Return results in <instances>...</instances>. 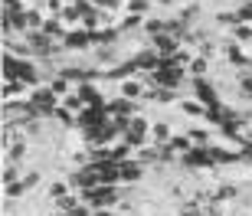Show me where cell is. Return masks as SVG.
Returning a JSON list of instances; mask_svg holds the SVG:
<instances>
[{"label": "cell", "mask_w": 252, "mask_h": 216, "mask_svg": "<svg viewBox=\"0 0 252 216\" xmlns=\"http://www.w3.org/2000/svg\"><path fill=\"white\" fill-rule=\"evenodd\" d=\"M82 200L92 210H108V207H115V203H118V187H115V184H98V187L85 190Z\"/></svg>", "instance_id": "cell-1"}, {"label": "cell", "mask_w": 252, "mask_h": 216, "mask_svg": "<svg viewBox=\"0 0 252 216\" xmlns=\"http://www.w3.org/2000/svg\"><path fill=\"white\" fill-rule=\"evenodd\" d=\"M148 122H144V118H131L128 122V128H125V134H122V141L125 144H131V148H141V144H144V138H148Z\"/></svg>", "instance_id": "cell-2"}, {"label": "cell", "mask_w": 252, "mask_h": 216, "mask_svg": "<svg viewBox=\"0 0 252 216\" xmlns=\"http://www.w3.org/2000/svg\"><path fill=\"white\" fill-rule=\"evenodd\" d=\"M69 184H72L75 190H92V187H98V174H95V167L92 164H85V167H79V170H72L69 174Z\"/></svg>", "instance_id": "cell-3"}, {"label": "cell", "mask_w": 252, "mask_h": 216, "mask_svg": "<svg viewBox=\"0 0 252 216\" xmlns=\"http://www.w3.org/2000/svg\"><path fill=\"white\" fill-rule=\"evenodd\" d=\"M30 102L36 105V112H39V118H43V115H56V92H53V89H36V92L30 95Z\"/></svg>", "instance_id": "cell-4"}, {"label": "cell", "mask_w": 252, "mask_h": 216, "mask_svg": "<svg viewBox=\"0 0 252 216\" xmlns=\"http://www.w3.org/2000/svg\"><path fill=\"white\" fill-rule=\"evenodd\" d=\"M36 184H39V174H36V170H30L27 177H20L17 184H10V187H7V200H13V197H20V193H27V190H33Z\"/></svg>", "instance_id": "cell-5"}, {"label": "cell", "mask_w": 252, "mask_h": 216, "mask_svg": "<svg viewBox=\"0 0 252 216\" xmlns=\"http://www.w3.org/2000/svg\"><path fill=\"white\" fill-rule=\"evenodd\" d=\"M193 89H196V95H200V102H203L206 108L220 105V98H216V92H213V85L206 82V79H196V82H193Z\"/></svg>", "instance_id": "cell-6"}, {"label": "cell", "mask_w": 252, "mask_h": 216, "mask_svg": "<svg viewBox=\"0 0 252 216\" xmlns=\"http://www.w3.org/2000/svg\"><path fill=\"white\" fill-rule=\"evenodd\" d=\"M118 167H122L125 184H134V180H141V174H144V164H141V160H122Z\"/></svg>", "instance_id": "cell-7"}, {"label": "cell", "mask_w": 252, "mask_h": 216, "mask_svg": "<svg viewBox=\"0 0 252 216\" xmlns=\"http://www.w3.org/2000/svg\"><path fill=\"white\" fill-rule=\"evenodd\" d=\"M27 39H30L27 46L33 49V53H53V43H49V36H46V33H36V30H30V33H27Z\"/></svg>", "instance_id": "cell-8"}, {"label": "cell", "mask_w": 252, "mask_h": 216, "mask_svg": "<svg viewBox=\"0 0 252 216\" xmlns=\"http://www.w3.org/2000/svg\"><path fill=\"white\" fill-rule=\"evenodd\" d=\"M89 39H92V33H85V30H69V33H65V46L69 49H85Z\"/></svg>", "instance_id": "cell-9"}, {"label": "cell", "mask_w": 252, "mask_h": 216, "mask_svg": "<svg viewBox=\"0 0 252 216\" xmlns=\"http://www.w3.org/2000/svg\"><path fill=\"white\" fill-rule=\"evenodd\" d=\"M79 98H82V105H92V108H98V105H105V102H102V95L95 92V85H89V82H85L82 89H79Z\"/></svg>", "instance_id": "cell-10"}, {"label": "cell", "mask_w": 252, "mask_h": 216, "mask_svg": "<svg viewBox=\"0 0 252 216\" xmlns=\"http://www.w3.org/2000/svg\"><path fill=\"white\" fill-rule=\"evenodd\" d=\"M154 49H158V53H177V43H174V36H167V33H158V36H154Z\"/></svg>", "instance_id": "cell-11"}, {"label": "cell", "mask_w": 252, "mask_h": 216, "mask_svg": "<svg viewBox=\"0 0 252 216\" xmlns=\"http://www.w3.org/2000/svg\"><path fill=\"white\" fill-rule=\"evenodd\" d=\"M43 33H46V36H63L65 39V30H63V23H59V20H46Z\"/></svg>", "instance_id": "cell-12"}, {"label": "cell", "mask_w": 252, "mask_h": 216, "mask_svg": "<svg viewBox=\"0 0 252 216\" xmlns=\"http://www.w3.org/2000/svg\"><path fill=\"white\" fill-rule=\"evenodd\" d=\"M236 197H239V187H229V184L213 193V200H236Z\"/></svg>", "instance_id": "cell-13"}, {"label": "cell", "mask_w": 252, "mask_h": 216, "mask_svg": "<svg viewBox=\"0 0 252 216\" xmlns=\"http://www.w3.org/2000/svg\"><path fill=\"white\" fill-rule=\"evenodd\" d=\"M141 92H144V89H141L138 82H125V85H122V95H125V98H138Z\"/></svg>", "instance_id": "cell-14"}, {"label": "cell", "mask_w": 252, "mask_h": 216, "mask_svg": "<svg viewBox=\"0 0 252 216\" xmlns=\"http://www.w3.org/2000/svg\"><path fill=\"white\" fill-rule=\"evenodd\" d=\"M17 95H23V82H7V89H3V98H17Z\"/></svg>", "instance_id": "cell-15"}, {"label": "cell", "mask_w": 252, "mask_h": 216, "mask_svg": "<svg viewBox=\"0 0 252 216\" xmlns=\"http://www.w3.org/2000/svg\"><path fill=\"white\" fill-rule=\"evenodd\" d=\"M134 69H138V66H134V62H125V66L112 69V72H108V75H112V79H125V75H131V72H134Z\"/></svg>", "instance_id": "cell-16"}, {"label": "cell", "mask_w": 252, "mask_h": 216, "mask_svg": "<svg viewBox=\"0 0 252 216\" xmlns=\"http://www.w3.org/2000/svg\"><path fill=\"white\" fill-rule=\"evenodd\" d=\"M17 180H20V170L13 167V164H7V167H3V184L10 187V184H17Z\"/></svg>", "instance_id": "cell-17"}, {"label": "cell", "mask_w": 252, "mask_h": 216, "mask_svg": "<svg viewBox=\"0 0 252 216\" xmlns=\"http://www.w3.org/2000/svg\"><path fill=\"white\" fill-rule=\"evenodd\" d=\"M56 118L65 124V128H72V124H75V122H72V115H69V108H56Z\"/></svg>", "instance_id": "cell-18"}, {"label": "cell", "mask_w": 252, "mask_h": 216, "mask_svg": "<svg viewBox=\"0 0 252 216\" xmlns=\"http://www.w3.org/2000/svg\"><path fill=\"white\" fill-rule=\"evenodd\" d=\"M239 92H243L246 98H252V75H246L243 82H239Z\"/></svg>", "instance_id": "cell-19"}, {"label": "cell", "mask_w": 252, "mask_h": 216, "mask_svg": "<svg viewBox=\"0 0 252 216\" xmlns=\"http://www.w3.org/2000/svg\"><path fill=\"white\" fill-rule=\"evenodd\" d=\"M49 193H53V200H63L65 197V184H53V187H49Z\"/></svg>", "instance_id": "cell-20"}, {"label": "cell", "mask_w": 252, "mask_h": 216, "mask_svg": "<svg viewBox=\"0 0 252 216\" xmlns=\"http://www.w3.org/2000/svg\"><path fill=\"white\" fill-rule=\"evenodd\" d=\"M236 36L243 39V43H249L252 39V27H236Z\"/></svg>", "instance_id": "cell-21"}, {"label": "cell", "mask_w": 252, "mask_h": 216, "mask_svg": "<svg viewBox=\"0 0 252 216\" xmlns=\"http://www.w3.org/2000/svg\"><path fill=\"white\" fill-rule=\"evenodd\" d=\"M49 89H53L56 95H63L65 89H69V85H65V79H53V85H49Z\"/></svg>", "instance_id": "cell-22"}, {"label": "cell", "mask_w": 252, "mask_h": 216, "mask_svg": "<svg viewBox=\"0 0 252 216\" xmlns=\"http://www.w3.org/2000/svg\"><path fill=\"white\" fill-rule=\"evenodd\" d=\"M128 7L134 10V13H144V10H148V0H131Z\"/></svg>", "instance_id": "cell-23"}, {"label": "cell", "mask_w": 252, "mask_h": 216, "mask_svg": "<svg viewBox=\"0 0 252 216\" xmlns=\"http://www.w3.org/2000/svg\"><path fill=\"white\" fill-rule=\"evenodd\" d=\"M239 17H243V20H249V23H252V0H249V3H246L243 10H239Z\"/></svg>", "instance_id": "cell-24"}, {"label": "cell", "mask_w": 252, "mask_h": 216, "mask_svg": "<svg viewBox=\"0 0 252 216\" xmlns=\"http://www.w3.org/2000/svg\"><path fill=\"white\" fill-rule=\"evenodd\" d=\"M65 216H92V213H89V210H85V207H75V210H69V213H65Z\"/></svg>", "instance_id": "cell-25"}, {"label": "cell", "mask_w": 252, "mask_h": 216, "mask_svg": "<svg viewBox=\"0 0 252 216\" xmlns=\"http://www.w3.org/2000/svg\"><path fill=\"white\" fill-rule=\"evenodd\" d=\"M92 216H112L108 210H92Z\"/></svg>", "instance_id": "cell-26"}, {"label": "cell", "mask_w": 252, "mask_h": 216, "mask_svg": "<svg viewBox=\"0 0 252 216\" xmlns=\"http://www.w3.org/2000/svg\"><path fill=\"white\" fill-rule=\"evenodd\" d=\"M160 3H170V0H160Z\"/></svg>", "instance_id": "cell-27"}]
</instances>
